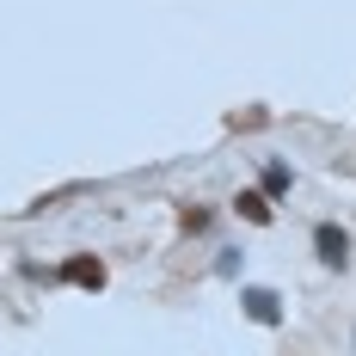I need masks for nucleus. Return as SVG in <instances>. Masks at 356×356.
I'll return each instance as SVG.
<instances>
[{"label": "nucleus", "instance_id": "obj_1", "mask_svg": "<svg viewBox=\"0 0 356 356\" xmlns=\"http://www.w3.org/2000/svg\"><path fill=\"white\" fill-rule=\"evenodd\" d=\"M240 314H246L252 325H264V332H277V325H289V301H283V289L246 283L240 289Z\"/></svg>", "mask_w": 356, "mask_h": 356}, {"label": "nucleus", "instance_id": "obj_2", "mask_svg": "<svg viewBox=\"0 0 356 356\" xmlns=\"http://www.w3.org/2000/svg\"><path fill=\"white\" fill-rule=\"evenodd\" d=\"M314 258H320V270H350V258H356V240H350V227H338V221H320L314 227Z\"/></svg>", "mask_w": 356, "mask_h": 356}, {"label": "nucleus", "instance_id": "obj_3", "mask_svg": "<svg viewBox=\"0 0 356 356\" xmlns=\"http://www.w3.org/2000/svg\"><path fill=\"white\" fill-rule=\"evenodd\" d=\"M56 283H68V289H86V295H99V289H105V264H99L92 252H68V258L56 264Z\"/></svg>", "mask_w": 356, "mask_h": 356}, {"label": "nucleus", "instance_id": "obj_4", "mask_svg": "<svg viewBox=\"0 0 356 356\" xmlns=\"http://www.w3.org/2000/svg\"><path fill=\"white\" fill-rule=\"evenodd\" d=\"M234 215H240L246 227H270V215H277V203L264 197V184H252V191H240V197H234Z\"/></svg>", "mask_w": 356, "mask_h": 356}, {"label": "nucleus", "instance_id": "obj_5", "mask_svg": "<svg viewBox=\"0 0 356 356\" xmlns=\"http://www.w3.org/2000/svg\"><path fill=\"white\" fill-rule=\"evenodd\" d=\"M258 184H264V197H270V203H289V191H295V172H289V160H264Z\"/></svg>", "mask_w": 356, "mask_h": 356}, {"label": "nucleus", "instance_id": "obj_6", "mask_svg": "<svg viewBox=\"0 0 356 356\" xmlns=\"http://www.w3.org/2000/svg\"><path fill=\"white\" fill-rule=\"evenodd\" d=\"M240 270H246V252H240V246H221V252H215V277H227V283H234Z\"/></svg>", "mask_w": 356, "mask_h": 356}, {"label": "nucleus", "instance_id": "obj_7", "mask_svg": "<svg viewBox=\"0 0 356 356\" xmlns=\"http://www.w3.org/2000/svg\"><path fill=\"white\" fill-rule=\"evenodd\" d=\"M209 227H215L209 209H184V234H209Z\"/></svg>", "mask_w": 356, "mask_h": 356}]
</instances>
